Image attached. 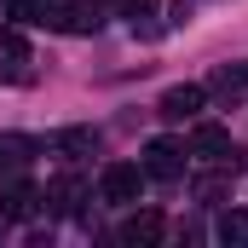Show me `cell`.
I'll use <instances>...</instances> for the list:
<instances>
[{"instance_id": "obj_12", "label": "cell", "mask_w": 248, "mask_h": 248, "mask_svg": "<svg viewBox=\"0 0 248 248\" xmlns=\"http://www.w3.org/2000/svg\"><path fill=\"white\" fill-rule=\"evenodd\" d=\"M58 150H63V156H81V150H93V127H69V133H58Z\"/></svg>"}, {"instance_id": "obj_9", "label": "cell", "mask_w": 248, "mask_h": 248, "mask_svg": "<svg viewBox=\"0 0 248 248\" xmlns=\"http://www.w3.org/2000/svg\"><path fill=\"white\" fill-rule=\"evenodd\" d=\"M81 196H87V185H81V179H58V185L46 190V202H58L63 214H75V208H81Z\"/></svg>"}, {"instance_id": "obj_4", "label": "cell", "mask_w": 248, "mask_h": 248, "mask_svg": "<svg viewBox=\"0 0 248 248\" xmlns=\"http://www.w3.org/2000/svg\"><path fill=\"white\" fill-rule=\"evenodd\" d=\"M202 104H208V87H196V81L168 87V93H162V116H168V122H185V116H196Z\"/></svg>"}, {"instance_id": "obj_8", "label": "cell", "mask_w": 248, "mask_h": 248, "mask_svg": "<svg viewBox=\"0 0 248 248\" xmlns=\"http://www.w3.org/2000/svg\"><path fill=\"white\" fill-rule=\"evenodd\" d=\"M219 243H231V248H248V214H243V208L219 214Z\"/></svg>"}, {"instance_id": "obj_11", "label": "cell", "mask_w": 248, "mask_h": 248, "mask_svg": "<svg viewBox=\"0 0 248 248\" xmlns=\"http://www.w3.org/2000/svg\"><path fill=\"white\" fill-rule=\"evenodd\" d=\"M0 52H6V58H29V35H23V29H17V23H0Z\"/></svg>"}, {"instance_id": "obj_3", "label": "cell", "mask_w": 248, "mask_h": 248, "mask_svg": "<svg viewBox=\"0 0 248 248\" xmlns=\"http://www.w3.org/2000/svg\"><path fill=\"white\" fill-rule=\"evenodd\" d=\"M190 150L208 156V162H237V139H231L219 122H202V127H196V133H190Z\"/></svg>"}, {"instance_id": "obj_13", "label": "cell", "mask_w": 248, "mask_h": 248, "mask_svg": "<svg viewBox=\"0 0 248 248\" xmlns=\"http://www.w3.org/2000/svg\"><path fill=\"white\" fill-rule=\"evenodd\" d=\"M12 17L17 23H41V0H12Z\"/></svg>"}, {"instance_id": "obj_14", "label": "cell", "mask_w": 248, "mask_h": 248, "mask_svg": "<svg viewBox=\"0 0 248 248\" xmlns=\"http://www.w3.org/2000/svg\"><path fill=\"white\" fill-rule=\"evenodd\" d=\"M150 6H156V0H122V12H133V23H139V17H144Z\"/></svg>"}, {"instance_id": "obj_7", "label": "cell", "mask_w": 248, "mask_h": 248, "mask_svg": "<svg viewBox=\"0 0 248 248\" xmlns=\"http://www.w3.org/2000/svg\"><path fill=\"white\" fill-rule=\"evenodd\" d=\"M231 173H237V162H225L219 173H202V179H196V196H202V202H219V196L231 190Z\"/></svg>"}, {"instance_id": "obj_10", "label": "cell", "mask_w": 248, "mask_h": 248, "mask_svg": "<svg viewBox=\"0 0 248 248\" xmlns=\"http://www.w3.org/2000/svg\"><path fill=\"white\" fill-rule=\"evenodd\" d=\"M23 150H29L23 139H0V185H6V179L23 168Z\"/></svg>"}, {"instance_id": "obj_2", "label": "cell", "mask_w": 248, "mask_h": 248, "mask_svg": "<svg viewBox=\"0 0 248 248\" xmlns=\"http://www.w3.org/2000/svg\"><path fill=\"white\" fill-rule=\"evenodd\" d=\"M98 190H104V202H139V190H144V168H133V162H110L104 179H98Z\"/></svg>"}, {"instance_id": "obj_5", "label": "cell", "mask_w": 248, "mask_h": 248, "mask_svg": "<svg viewBox=\"0 0 248 248\" xmlns=\"http://www.w3.org/2000/svg\"><path fill=\"white\" fill-rule=\"evenodd\" d=\"M122 243H133V248L162 243V214H156V208H139L133 219H122Z\"/></svg>"}, {"instance_id": "obj_1", "label": "cell", "mask_w": 248, "mask_h": 248, "mask_svg": "<svg viewBox=\"0 0 248 248\" xmlns=\"http://www.w3.org/2000/svg\"><path fill=\"white\" fill-rule=\"evenodd\" d=\"M139 168H144L150 179H179V173H185V144H173V139H150Z\"/></svg>"}, {"instance_id": "obj_6", "label": "cell", "mask_w": 248, "mask_h": 248, "mask_svg": "<svg viewBox=\"0 0 248 248\" xmlns=\"http://www.w3.org/2000/svg\"><path fill=\"white\" fill-rule=\"evenodd\" d=\"M41 202H46V196H41L35 185H12V196H6V214H12V219H35V214H41Z\"/></svg>"}]
</instances>
